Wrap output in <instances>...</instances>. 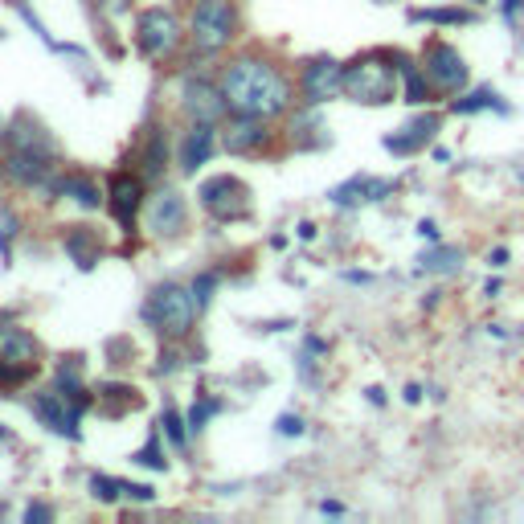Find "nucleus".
<instances>
[{
    "instance_id": "nucleus-1",
    "label": "nucleus",
    "mask_w": 524,
    "mask_h": 524,
    "mask_svg": "<svg viewBox=\"0 0 524 524\" xmlns=\"http://www.w3.org/2000/svg\"><path fill=\"white\" fill-rule=\"evenodd\" d=\"M222 91L234 115H254V119H275L291 107V86L287 78L262 58H238L226 78Z\"/></svg>"
},
{
    "instance_id": "nucleus-2",
    "label": "nucleus",
    "mask_w": 524,
    "mask_h": 524,
    "mask_svg": "<svg viewBox=\"0 0 524 524\" xmlns=\"http://www.w3.org/2000/svg\"><path fill=\"white\" fill-rule=\"evenodd\" d=\"M393 62H398L393 50H369L353 62H344V95L365 107L393 103L398 99V78H402V70Z\"/></svg>"
},
{
    "instance_id": "nucleus-3",
    "label": "nucleus",
    "mask_w": 524,
    "mask_h": 524,
    "mask_svg": "<svg viewBox=\"0 0 524 524\" xmlns=\"http://www.w3.org/2000/svg\"><path fill=\"white\" fill-rule=\"evenodd\" d=\"M197 312H201V308H197V295L185 291V287H177V283H160V287L152 291V299H148V308H144L148 324H152L160 336H168V340L189 336Z\"/></svg>"
},
{
    "instance_id": "nucleus-4",
    "label": "nucleus",
    "mask_w": 524,
    "mask_h": 524,
    "mask_svg": "<svg viewBox=\"0 0 524 524\" xmlns=\"http://www.w3.org/2000/svg\"><path fill=\"white\" fill-rule=\"evenodd\" d=\"M422 70H426V78L434 82V91H439V95H459L463 86L471 82L467 58L451 46V41H439V37H434L430 46H426V54H422Z\"/></svg>"
},
{
    "instance_id": "nucleus-5",
    "label": "nucleus",
    "mask_w": 524,
    "mask_h": 524,
    "mask_svg": "<svg viewBox=\"0 0 524 524\" xmlns=\"http://www.w3.org/2000/svg\"><path fill=\"white\" fill-rule=\"evenodd\" d=\"M234 37V5L230 0H201L193 13V46L201 54L226 50Z\"/></svg>"
},
{
    "instance_id": "nucleus-6",
    "label": "nucleus",
    "mask_w": 524,
    "mask_h": 524,
    "mask_svg": "<svg viewBox=\"0 0 524 524\" xmlns=\"http://www.w3.org/2000/svg\"><path fill=\"white\" fill-rule=\"evenodd\" d=\"M136 46L148 58H168L172 50L181 46V21H177V13H172V9H148V13H140V21H136Z\"/></svg>"
},
{
    "instance_id": "nucleus-7",
    "label": "nucleus",
    "mask_w": 524,
    "mask_h": 524,
    "mask_svg": "<svg viewBox=\"0 0 524 524\" xmlns=\"http://www.w3.org/2000/svg\"><path fill=\"white\" fill-rule=\"evenodd\" d=\"M201 205L213 213V217H222V222H238V217H246L250 209V189L230 177V172H222V177H209L201 189H197Z\"/></svg>"
},
{
    "instance_id": "nucleus-8",
    "label": "nucleus",
    "mask_w": 524,
    "mask_h": 524,
    "mask_svg": "<svg viewBox=\"0 0 524 524\" xmlns=\"http://www.w3.org/2000/svg\"><path fill=\"white\" fill-rule=\"evenodd\" d=\"M33 418L41 426H50L54 434H66V439H78V414H82V402H70L66 406V393L54 389V393H33L29 402Z\"/></svg>"
},
{
    "instance_id": "nucleus-9",
    "label": "nucleus",
    "mask_w": 524,
    "mask_h": 524,
    "mask_svg": "<svg viewBox=\"0 0 524 524\" xmlns=\"http://www.w3.org/2000/svg\"><path fill=\"white\" fill-rule=\"evenodd\" d=\"M299 86H303V99H308L312 107L344 95V62H336V58L308 62V66H303V82Z\"/></svg>"
},
{
    "instance_id": "nucleus-10",
    "label": "nucleus",
    "mask_w": 524,
    "mask_h": 524,
    "mask_svg": "<svg viewBox=\"0 0 524 524\" xmlns=\"http://www.w3.org/2000/svg\"><path fill=\"white\" fill-rule=\"evenodd\" d=\"M181 107L197 119V123H217L226 111H230V103H226V91H217L213 82H205V78H197V82H185V91H181Z\"/></svg>"
},
{
    "instance_id": "nucleus-11",
    "label": "nucleus",
    "mask_w": 524,
    "mask_h": 524,
    "mask_svg": "<svg viewBox=\"0 0 524 524\" xmlns=\"http://www.w3.org/2000/svg\"><path fill=\"white\" fill-rule=\"evenodd\" d=\"M439 123H443V115H418V119H410L402 131H393V136H385L381 144H385V152H393V156H414V152H422L430 140H434V131H439Z\"/></svg>"
},
{
    "instance_id": "nucleus-12",
    "label": "nucleus",
    "mask_w": 524,
    "mask_h": 524,
    "mask_svg": "<svg viewBox=\"0 0 524 524\" xmlns=\"http://www.w3.org/2000/svg\"><path fill=\"white\" fill-rule=\"evenodd\" d=\"M148 230L160 234V238H172L185 230V197L172 193V189H160L148 205Z\"/></svg>"
},
{
    "instance_id": "nucleus-13",
    "label": "nucleus",
    "mask_w": 524,
    "mask_h": 524,
    "mask_svg": "<svg viewBox=\"0 0 524 524\" xmlns=\"http://www.w3.org/2000/svg\"><path fill=\"white\" fill-rule=\"evenodd\" d=\"M267 140H271V131H267V119H254V115H238L230 127H226V136H222V144H226V152H234V156H246V152H262L267 148Z\"/></svg>"
},
{
    "instance_id": "nucleus-14",
    "label": "nucleus",
    "mask_w": 524,
    "mask_h": 524,
    "mask_svg": "<svg viewBox=\"0 0 524 524\" xmlns=\"http://www.w3.org/2000/svg\"><path fill=\"white\" fill-rule=\"evenodd\" d=\"M393 193V181H377V177H348L344 185H336L332 193H328V201L332 205H340V209H353V205H365V201H381V197H389Z\"/></svg>"
},
{
    "instance_id": "nucleus-15",
    "label": "nucleus",
    "mask_w": 524,
    "mask_h": 524,
    "mask_svg": "<svg viewBox=\"0 0 524 524\" xmlns=\"http://www.w3.org/2000/svg\"><path fill=\"white\" fill-rule=\"evenodd\" d=\"M140 205H144V185H140L136 177H127V172H119V177L111 181V213H115V222H119L123 230H131Z\"/></svg>"
},
{
    "instance_id": "nucleus-16",
    "label": "nucleus",
    "mask_w": 524,
    "mask_h": 524,
    "mask_svg": "<svg viewBox=\"0 0 524 524\" xmlns=\"http://www.w3.org/2000/svg\"><path fill=\"white\" fill-rule=\"evenodd\" d=\"M5 177L17 181V185H25V189H33V185H46L50 164H46V156H41V152H25V148H17V152L5 160Z\"/></svg>"
},
{
    "instance_id": "nucleus-17",
    "label": "nucleus",
    "mask_w": 524,
    "mask_h": 524,
    "mask_svg": "<svg viewBox=\"0 0 524 524\" xmlns=\"http://www.w3.org/2000/svg\"><path fill=\"white\" fill-rule=\"evenodd\" d=\"M0 361L33 365L37 361V340L17 324H0Z\"/></svg>"
},
{
    "instance_id": "nucleus-18",
    "label": "nucleus",
    "mask_w": 524,
    "mask_h": 524,
    "mask_svg": "<svg viewBox=\"0 0 524 524\" xmlns=\"http://www.w3.org/2000/svg\"><path fill=\"white\" fill-rule=\"evenodd\" d=\"M213 144H217V136H213V123H197L189 136H185V148H181V168L185 172H197L209 156H213Z\"/></svg>"
},
{
    "instance_id": "nucleus-19",
    "label": "nucleus",
    "mask_w": 524,
    "mask_h": 524,
    "mask_svg": "<svg viewBox=\"0 0 524 524\" xmlns=\"http://www.w3.org/2000/svg\"><path fill=\"white\" fill-rule=\"evenodd\" d=\"M398 70H402V78H406V103L410 107H426L434 95V82L426 78V70L414 62V58H406V54H398Z\"/></svg>"
},
{
    "instance_id": "nucleus-20",
    "label": "nucleus",
    "mask_w": 524,
    "mask_h": 524,
    "mask_svg": "<svg viewBox=\"0 0 524 524\" xmlns=\"http://www.w3.org/2000/svg\"><path fill=\"white\" fill-rule=\"evenodd\" d=\"M54 193H58V197H70V201H78L82 209H99V205H103V193H99V185H95L91 177H82V172H70V177H62Z\"/></svg>"
},
{
    "instance_id": "nucleus-21",
    "label": "nucleus",
    "mask_w": 524,
    "mask_h": 524,
    "mask_svg": "<svg viewBox=\"0 0 524 524\" xmlns=\"http://www.w3.org/2000/svg\"><path fill=\"white\" fill-rule=\"evenodd\" d=\"M66 250L74 254V262L82 271H91L95 262H99V242H95V234L86 230V226H74L70 234H66Z\"/></svg>"
},
{
    "instance_id": "nucleus-22",
    "label": "nucleus",
    "mask_w": 524,
    "mask_h": 524,
    "mask_svg": "<svg viewBox=\"0 0 524 524\" xmlns=\"http://www.w3.org/2000/svg\"><path fill=\"white\" fill-rule=\"evenodd\" d=\"M479 111H504V103H500V95L492 91V86H479V91L451 103V115H479Z\"/></svg>"
},
{
    "instance_id": "nucleus-23",
    "label": "nucleus",
    "mask_w": 524,
    "mask_h": 524,
    "mask_svg": "<svg viewBox=\"0 0 524 524\" xmlns=\"http://www.w3.org/2000/svg\"><path fill=\"white\" fill-rule=\"evenodd\" d=\"M164 160H168V131L156 127L152 136H148V148H144V177H160Z\"/></svg>"
},
{
    "instance_id": "nucleus-24",
    "label": "nucleus",
    "mask_w": 524,
    "mask_h": 524,
    "mask_svg": "<svg viewBox=\"0 0 524 524\" xmlns=\"http://www.w3.org/2000/svg\"><path fill=\"white\" fill-rule=\"evenodd\" d=\"M410 21H430V25H471L475 13H467V9H414Z\"/></svg>"
},
{
    "instance_id": "nucleus-25",
    "label": "nucleus",
    "mask_w": 524,
    "mask_h": 524,
    "mask_svg": "<svg viewBox=\"0 0 524 524\" xmlns=\"http://www.w3.org/2000/svg\"><path fill=\"white\" fill-rule=\"evenodd\" d=\"M459 250H451V246H439V250H430V254H422L418 258V271H459Z\"/></svg>"
},
{
    "instance_id": "nucleus-26",
    "label": "nucleus",
    "mask_w": 524,
    "mask_h": 524,
    "mask_svg": "<svg viewBox=\"0 0 524 524\" xmlns=\"http://www.w3.org/2000/svg\"><path fill=\"white\" fill-rule=\"evenodd\" d=\"M131 459H136L140 467H152V471H164L168 467V459H164V451H160V430H152V439L136 451V455H131Z\"/></svg>"
},
{
    "instance_id": "nucleus-27",
    "label": "nucleus",
    "mask_w": 524,
    "mask_h": 524,
    "mask_svg": "<svg viewBox=\"0 0 524 524\" xmlns=\"http://www.w3.org/2000/svg\"><path fill=\"white\" fill-rule=\"evenodd\" d=\"M17 144H21L25 152H41V156L54 152V140H50L41 127H21V131H17Z\"/></svg>"
},
{
    "instance_id": "nucleus-28",
    "label": "nucleus",
    "mask_w": 524,
    "mask_h": 524,
    "mask_svg": "<svg viewBox=\"0 0 524 524\" xmlns=\"http://www.w3.org/2000/svg\"><path fill=\"white\" fill-rule=\"evenodd\" d=\"M160 426H164V434L172 439V447H185V443H189V422H185L177 410H164Z\"/></svg>"
},
{
    "instance_id": "nucleus-29",
    "label": "nucleus",
    "mask_w": 524,
    "mask_h": 524,
    "mask_svg": "<svg viewBox=\"0 0 524 524\" xmlns=\"http://www.w3.org/2000/svg\"><path fill=\"white\" fill-rule=\"evenodd\" d=\"M119 492H123V479H111V475H91V496H95V500L111 504Z\"/></svg>"
},
{
    "instance_id": "nucleus-30",
    "label": "nucleus",
    "mask_w": 524,
    "mask_h": 524,
    "mask_svg": "<svg viewBox=\"0 0 524 524\" xmlns=\"http://www.w3.org/2000/svg\"><path fill=\"white\" fill-rule=\"evenodd\" d=\"M17 234H21V217H17L5 201H0V246H9Z\"/></svg>"
},
{
    "instance_id": "nucleus-31",
    "label": "nucleus",
    "mask_w": 524,
    "mask_h": 524,
    "mask_svg": "<svg viewBox=\"0 0 524 524\" xmlns=\"http://www.w3.org/2000/svg\"><path fill=\"white\" fill-rule=\"evenodd\" d=\"M217 410H222V402H197V406L189 410V430H193V434H201V430H205V422H209Z\"/></svg>"
},
{
    "instance_id": "nucleus-32",
    "label": "nucleus",
    "mask_w": 524,
    "mask_h": 524,
    "mask_svg": "<svg viewBox=\"0 0 524 524\" xmlns=\"http://www.w3.org/2000/svg\"><path fill=\"white\" fill-rule=\"evenodd\" d=\"M213 291H217V275H213V271L197 275V283H193V295H197V308H209V299H213Z\"/></svg>"
},
{
    "instance_id": "nucleus-33",
    "label": "nucleus",
    "mask_w": 524,
    "mask_h": 524,
    "mask_svg": "<svg viewBox=\"0 0 524 524\" xmlns=\"http://www.w3.org/2000/svg\"><path fill=\"white\" fill-rule=\"evenodd\" d=\"M275 430L283 434V439H299V434H303V418H299V414H279Z\"/></svg>"
},
{
    "instance_id": "nucleus-34",
    "label": "nucleus",
    "mask_w": 524,
    "mask_h": 524,
    "mask_svg": "<svg viewBox=\"0 0 524 524\" xmlns=\"http://www.w3.org/2000/svg\"><path fill=\"white\" fill-rule=\"evenodd\" d=\"M25 373H29V365L0 361V385H17V381H25Z\"/></svg>"
},
{
    "instance_id": "nucleus-35",
    "label": "nucleus",
    "mask_w": 524,
    "mask_h": 524,
    "mask_svg": "<svg viewBox=\"0 0 524 524\" xmlns=\"http://www.w3.org/2000/svg\"><path fill=\"white\" fill-rule=\"evenodd\" d=\"M123 496L140 500V504H152V500H156V488H152V484H123Z\"/></svg>"
},
{
    "instance_id": "nucleus-36",
    "label": "nucleus",
    "mask_w": 524,
    "mask_h": 524,
    "mask_svg": "<svg viewBox=\"0 0 524 524\" xmlns=\"http://www.w3.org/2000/svg\"><path fill=\"white\" fill-rule=\"evenodd\" d=\"M25 520H29V524H46V520H54V512H50L46 504H29V508H25Z\"/></svg>"
},
{
    "instance_id": "nucleus-37",
    "label": "nucleus",
    "mask_w": 524,
    "mask_h": 524,
    "mask_svg": "<svg viewBox=\"0 0 524 524\" xmlns=\"http://www.w3.org/2000/svg\"><path fill=\"white\" fill-rule=\"evenodd\" d=\"M95 5L107 13V17H123L127 13V5H131V0H95Z\"/></svg>"
},
{
    "instance_id": "nucleus-38",
    "label": "nucleus",
    "mask_w": 524,
    "mask_h": 524,
    "mask_svg": "<svg viewBox=\"0 0 524 524\" xmlns=\"http://www.w3.org/2000/svg\"><path fill=\"white\" fill-rule=\"evenodd\" d=\"M488 262H492V267H496V271H500V267H508V262H512V254H508V250H504V246H496V250H492V254H488Z\"/></svg>"
},
{
    "instance_id": "nucleus-39",
    "label": "nucleus",
    "mask_w": 524,
    "mask_h": 524,
    "mask_svg": "<svg viewBox=\"0 0 524 524\" xmlns=\"http://www.w3.org/2000/svg\"><path fill=\"white\" fill-rule=\"evenodd\" d=\"M500 13H504V17H516V13H524V0H500Z\"/></svg>"
},
{
    "instance_id": "nucleus-40",
    "label": "nucleus",
    "mask_w": 524,
    "mask_h": 524,
    "mask_svg": "<svg viewBox=\"0 0 524 524\" xmlns=\"http://www.w3.org/2000/svg\"><path fill=\"white\" fill-rule=\"evenodd\" d=\"M160 373H172V369H177V353H160V365H156Z\"/></svg>"
},
{
    "instance_id": "nucleus-41",
    "label": "nucleus",
    "mask_w": 524,
    "mask_h": 524,
    "mask_svg": "<svg viewBox=\"0 0 524 524\" xmlns=\"http://www.w3.org/2000/svg\"><path fill=\"white\" fill-rule=\"evenodd\" d=\"M418 234H422V238H430V242H439V226H434V222H422V226H418Z\"/></svg>"
},
{
    "instance_id": "nucleus-42",
    "label": "nucleus",
    "mask_w": 524,
    "mask_h": 524,
    "mask_svg": "<svg viewBox=\"0 0 524 524\" xmlns=\"http://www.w3.org/2000/svg\"><path fill=\"white\" fill-rule=\"evenodd\" d=\"M402 398L414 406V402H422V385H406V393H402Z\"/></svg>"
},
{
    "instance_id": "nucleus-43",
    "label": "nucleus",
    "mask_w": 524,
    "mask_h": 524,
    "mask_svg": "<svg viewBox=\"0 0 524 524\" xmlns=\"http://www.w3.org/2000/svg\"><path fill=\"white\" fill-rule=\"evenodd\" d=\"M365 393H369L373 406H385V389H381V385H373V389H365Z\"/></svg>"
},
{
    "instance_id": "nucleus-44",
    "label": "nucleus",
    "mask_w": 524,
    "mask_h": 524,
    "mask_svg": "<svg viewBox=\"0 0 524 524\" xmlns=\"http://www.w3.org/2000/svg\"><path fill=\"white\" fill-rule=\"evenodd\" d=\"M299 238L312 242V238H316V226H312V222H299Z\"/></svg>"
}]
</instances>
